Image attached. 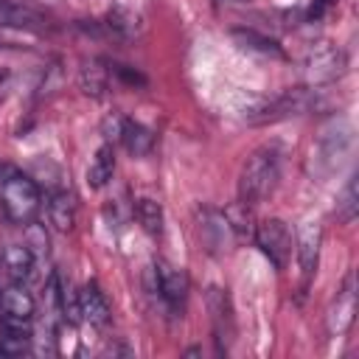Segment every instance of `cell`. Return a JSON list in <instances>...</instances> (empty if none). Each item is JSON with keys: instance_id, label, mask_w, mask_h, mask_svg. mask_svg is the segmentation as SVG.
Segmentation results:
<instances>
[{"instance_id": "1", "label": "cell", "mask_w": 359, "mask_h": 359, "mask_svg": "<svg viewBox=\"0 0 359 359\" xmlns=\"http://www.w3.org/2000/svg\"><path fill=\"white\" fill-rule=\"evenodd\" d=\"M278 177H280V149L278 146L255 149L244 160L241 174H238V202H244L250 208L264 202L275 191Z\"/></svg>"}, {"instance_id": "2", "label": "cell", "mask_w": 359, "mask_h": 359, "mask_svg": "<svg viewBox=\"0 0 359 359\" xmlns=\"http://www.w3.org/2000/svg\"><path fill=\"white\" fill-rule=\"evenodd\" d=\"M0 205L14 224H28L39 213V185L11 163H0Z\"/></svg>"}, {"instance_id": "3", "label": "cell", "mask_w": 359, "mask_h": 359, "mask_svg": "<svg viewBox=\"0 0 359 359\" xmlns=\"http://www.w3.org/2000/svg\"><path fill=\"white\" fill-rule=\"evenodd\" d=\"M252 238L275 269H286V264L292 258V230L283 219H264L255 227Z\"/></svg>"}, {"instance_id": "4", "label": "cell", "mask_w": 359, "mask_h": 359, "mask_svg": "<svg viewBox=\"0 0 359 359\" xmlns=\"http://www.w3.org/2000/svg\"><path fill=\"white\" fill-rule=\"evenodd\" d=\"M314 104V95L311 90H303V87H294V90H283L280 95L264 101L261 107L250 109L247 112V121L250 123H266V121H280V118H289V115H300L306 109H311Z\"/></svg>"}, {"instance_id": "5", "label": "cell", "mask_w": 359, "mask_h": 359, "mask_svg": "<svg viewBox=\"0 0 359 359\" xmlns=\"http://www.w3.org/2000/svg\"><path fill=\"white\" fill-rule=\"evenodd\" d=\"M303 67H306V81L309 84H314V87L317 84H331L345 73V53L331 42H320L309 50Z\"/></svg>"}, {"instance_id": "6", "label": "cell", "mask_w": 359, "mask_h": 359, "mask_svg": "<svg viewBox=\"0 0 359 359\" xmlns=\"http://www.w3.org/2000/svg\"><path fill=\"white\" fill-rule=\"evenodd\" d=\"M151 272H154V292L160 294L165 309L171 314H182L185 300H188V278H185V272L177 269L174 264L163 261V258L154 261Z\"/></svg>"}, {"instance_id": "7", "label": "cell", "mask_w": 359, "mask_h": 359, "mask_svg": "<svg viewBox=\"0 0 359 359\" xmlns=\"http://www.w3.org/2000/svg\"><path fill=\"white\" fill-rule=\"evenodd\" d=\"M208 311H210V323H213V339H216V351L227 353L233 334H236V323H233V306L224 289L210 286L208 289Z\"/></svg>"}, {"instance_id": "8", "label": "cell", "mask_w": 359, "mask_h": 359, "mask_svg": "<svg viewBox=\"0 0 359 359\" xmlns=\"http://www.w3.org/2000/svg\"><path fill=\"white\" fill-rule=\"evenodd\" d=\"M233 238H236L233 227H230V222L222 210H210V208L202 210V216H199V241L208 252L219 255V252L230 250Z\"/></svg>"}, {"instance_id": "9", "label": "cell", "mask_w": 359, "mask_h": 359, "mask_svg": "<svg viewBox=\"0 0 359 359\" xmlns=\"http://www.w3.org/2000/svg\"><path fill=\"white\" fill-rule=\"evenodd\" d=\"M320 244H323V227L309 222L303 224V230L297 233V264H300V292H306V286L311 283L314 272H317V261H320Z\"/></svg>"}, {"instance_id": "10", "label": "cell", "mask_w": 359, "mask_h": 359, "mask_svg": "<svg viewBox=\"0 0 359 359\" xmlns=\"http://www.w3.org/2000/svg\"><path fill=\"white\" fill-rule=\"evenodd\" d=\"M353 314H356V278H353V272H351V275L345 278L342 289L337 292V300H334V306H331V311H328V334L342 337V334L351 328Z\"/></svg>"}, {"instance_id": "11", "label": "cell", "mask_w": 359, "mask_h": 359, "mask_svg": "<svg viewBox=\"0 0 359 359\" xmlns=\"http://www.w3.org/2000/svg\"><path fill=\"white\" fill-rule=\"evenodd\" d=\"M0 311H3V320H11V323H31L34 311H36V300L34 294L25 289V283H8L3 292H0Z\"/></svg>"}, {"instance_id": "12", "label": "cell", "mask_w": 359, "mask_h": 359, "mask_svg": "<svg viewBox=\"0 0 359 359\" xmlns=\"http://www.w3.org/2000/svg\"><path fill=\"white\" fill-rule=\"evenodd\" d=\"M79 309H81V320L90 323V325H107L109 317H112V309H109V300L107 294L101 292V286L95 280L84 283L79 289Z\"/></svg>"}, {"instance_id": "13", "label": "cell", "mask_w": 359, "mask_h": 359, "mask_svg": "<svg viewBox=\"0 0 359 359\" xmlns=\"http://www.w3.org/2000/svg\"><path fill=\"white\" fill-rule=\"evenodd\" d=\"M3 275L8 283H25L34 269V252L25 244H8L3 250Z\"/></svg>"}, {"instance_id": "14", "label": "cell", "mask_w": 359, "mask_h": 359, "mask_svg": "<svg viewBox=\"0 0 359 359\" xmlns=\"http://www.w3.org/2000/svg\"><path fill=\"white\" fill-rule=\"evenodd\" d=\"M31 328L28 323H11V320H3L0 323V356H22L31 351Z\"/></svg>"}, {"instance_id": "15", "label": "cell", "mask_w": 359, "mask_h": 359, "mask_svg": "<svg viewBox=\"0 0 359 359\" xmlns=\"http://www.w3.org/2000/svg\"><path fill=\"white\" fill-rule=\"evenodd\" d=\"M109 62L107 59H87L84 65H81V70H79V87L84 90V95H90V98H101L104 93H107V87H109Z\"/></svg>"}, {"instance_id": "16", "label": "cell", "mask_w": 359, "mask_h": 359, "mask_svg": "<svg viewBox=\"0 0 359 359\" xmlns=\"http://www.w3.org/2000/svg\"><path fill=\"white\" fill-rule=\"evenodd\" d=\"M48 216H50V224L59 233L73 230V224H76V199H73V194L65 191V188H56L48 196Z\"/></svg>"}, {"instance_id": "17", "label": "cell", "mask_w": 359, "mask_h": 359, "mask_svg": "<svg viewBox=\"0 0 359 359\" xmlns=\"http://www.w3.org/2000/svg\"><path fill=\"white\" fill-rule=\"evenodd\" d=\"M118 137H121V143L126 146V151L135 154V157H146V154L154 149V132H151L149 126L132 121V118H123Z\"/></svg>"}, {"instance_id": "18", "label": "cell", "mask_w": 359, "mask_h": 359, "mask_svg": "<svg viewBox=\"0 0 359 359\" xmlns=\"http://www.w3.org/2000/svg\"><path fill=\"white\" fill-rule=\"evenodd\" d=\"M104 34L107 36H115V39H135L140 34V17L135 11H126V8H115L107 14V20L101 22Z\"/></svg>"}, {"instance_id": "19", "label": "cell", "mask_w": 359, "mask_h": 359, "mask_svg": "<svg viewBox=\"0 0 359 359\" xmlns=\"http://www.w3.org/2000/svg\"><path fill=\"white\" fill-rule=\"evenodd\" d=\"M230 36H233L241 48H247V50H255V53L272 56V59H286L283 48H280L272 36H264V34H258V31H252V28H233Z\"/></svg>"}, {"instance_id": "20", "label": "cell", "mask_w": 359, "mask_h": 359, "mask_svg": "<svg viewBox=\"0 0 359 359\" xmlns=\"http://www.w3.org/2000/svg\"><path fill=\"white\" fill-rule=\"evenodd\" d=\"M112 174H115V149H112V143H104L87 168V185L98 191L112 180Z\"/></svg>"}, {"instance_id": "21", "label": "cell", "mask_w": 359, "mask_h": 359, "mask_svg": "<svg viewBox=\"0 0 359 359\" xmlns=\"http://www.w3.org/2000/svg\"><path fill=\"white\" fill-rule=\"evenodd\" d=\"M135 216H137L140 227H143L149 236H160V233H163V208H160L157 199H151V196L135 199Z\"/></svg>"}, {"instance_id": "22", "label": "cell", "mask_w": 359, "mask_h": 359, "mask_svg": "<svg viewBox=\"0 0 359 359\" xmlns=\"http://www.w3.org/2000/svg\"><path fill=\"white\" fill-rule=\"evenodd\" d=\"M356 210H359V196H356V177H351L337 199V222L348 224L356 219Z\"/></svg>"}, {"instance_id": "23", "label": "cell", "mask_w": 359, "mask_h": 359, "mask_svg": "<svg viewBox=\"0 0 359 359\" xmlns=\"http://www.w3.org/2000/svg\"><path fill=\"white\" fill-rule=\"evenodd\" d=\"M48 233L42 224L36 222H28V230H25V247L34 252V255H48Z\"/></svg>"}, {"instance_id": "24", "label": "cell", "mask_w": 359, "mask_h": 359, "mask_svg": "<svg viewBox=\"0 0 359 359\" xmlns=\"http://www.w3.org/2000/svg\"><path fill=\"white\" fill-rule=\"evenodd\" d=\"M109 76L118 79L121 84H129V87H146V76L129 65H118V62H109Z\"/></svg>"}, {"instance_id": "25", "label": "cell", "mask_w": 359, "mask_h": 359, "mask_svg": "<svg viewBox=\"0 0 359 359\" xmlns=\"http://www.w3.org/2000/svg\"><path fill=\"white\" fill-rule=\"evenodd\" d=\"M331 3H334V0H314V3L309 6V11H306V20H309V22H314V20H320V17L325 14V8H328Z\"/></svg>"}, {"instance_id": "26", "label": "cell", "mask_w": 359, "mask_h": 359, "mask_svg": "<svg viewBox=\"0 0 359 359\" xmlns=\"http://www.w3.org/2000/svg\"><path fill=\"white\" fill-rule=\"evenodd\" d=\"M8 84H11V76H8V70H6V67H0V101L6 98V93H8Z\"/></svg>"}, {"instance_id": "27", "label": "cell", "mask_w": 359, "mask_h": 359, "mask_svg": "<svg viewBox=\"0 0 359 359\" xmlns=\"http://www.w3.org/2000/svg\"><path fill=\"white\" fill-rule=\"evenodd\" d=\"M3 3H6V0H0V6H3Z\"/></svg>"}]
</instances>
